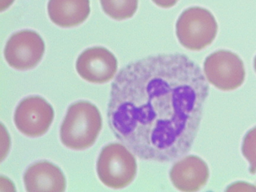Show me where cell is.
<instances>
[{
    "mask_svg": "<svg viewBox=\"0 0 256 192\" xmlns=\"http://www.w3.org/2000/svg\"><path fill=\"white\" fill-rule=\"evenodd\" d=\"M208 94L201 68L188 56H148L116 76L108 124L117 140L138 158L172 162L192 149Z\"/></svg>",
    "mask_w": 256,
    "mask_h": 192,
    "instance_id": "6da1fadb",
    "label": "cell"
},
{
    "mask_svg": "<svg viewBox=\"0 0 256 192\" xmlns=\"http://www.w3.org/2000/svg\"><path fill=\"white\" fill-rule=\"evenodd\" d=\"M101 129L102 118L97 106L78 101L68 108L60 128V140L72 150H85L94 145Z\"/></svg>",
    "mask_w": 256,
    "mask_h": 192,
    "instance_id": "7a4b0ae2",
    "label": "cell"
},
{
    "mask_svg": "<svg viewBox=\"0 0 256 192\" xmlns=\"http://www.w3.org/2000/svg\"><path fill=\"white\" fill-rule=\"evenodd\" d=\"M137 172L136 158L125 145L118 142L102 148L97 161V174L108 188L121 189L134 180Z\"/></svg>",
    "mask_w": 256,
    "mask_h": 192,
    "instance_id": "3957f363",
    "label": "cell"
},
{
    "mask_svg": "<svg viewBox=\"0 0 256 192\" xmlns=\"http://www.w3.org/2000/svg\"><path fill=\"white\" fill-rule=\"evenodd\" d=\"M218 24L210 10L192 6L182 12L176 22V36L188 50H201L212 44L217 36Z\"/></svg>",
    "mask_w": 256,
    "mask_h": 192,
    "instance_id": "277c9868",
    "label": "cell"
},
{
    "mask_svg": "<svg viewBox=\"0 0 256 192\" xmlns=\"http://www.w3.org/2000/svg\"><path fill=\"white\" fill-rule=\"evenodd\" d=\"M204 72L208 82L225 92L236 90L245 80L242 60L229 50H217L208 56L204 61Z\"/></svg>",
    "mask_w": 256,
    "mask_h": 192,
    "instance_id": "5b68a950",
    "label": "cell"
},
{
    "mask_svg": "<svg viewBox=\"0 0 256 192\" xmlns=\"http://www.w3.org/2000/svg\"><path fill=\"white\" fill-rule=\"evenodd\" d=\"M45 52L44 40L34 30H24L10 36L4 49L9 66L18 70L36 68Z\"/></svg>",
    "mask_w": 256,
    "mask_h": 192,
    "instance_id": "8992f818",
    "label": "cell"
},
{
    "mask_svg": "<svg viewBox=\"0 0 256 192\" xmlns=\"http://www.w3.org/2000/svg\"><path fill=\"white\" fill-rule=\"evenodd\" d=\"M54 110L49 102L40 96H29L18 104L14 112L16 128L28 137L45 134L54 120Z\"/></svg>",
    "mask_w": 256,
    "mask_h": 192,
    "instance_id": "52a82bcc",
    "label": "cell"
},
{
    "mask_svg": "<svg viewBox=\"0 0 256 192\" xmlns=\"http://www.w3.org/2000/svg\"><path fill=\"white\" fill-rule=\"evenodd\" d=\"M76 68L78 74L88 82L105 84L116 76L118 62L106 48L94 46L80 54Z\"/></svg>",
    "mask_w": 256,
    "mask_h": 192,
    "instance_id": "ba28073f",
    "label": "cell"
},
{
    "mask_svg": "<svg viewBox=\"0 0 256 192\" xmlns=\"http://www.w3.org/2000/svg\"><path fill=\"white\" fill-rule=\"evenodd\" d=\"M208 178V164L198 156H186L170 169V181L181 192H198L206 185Z\"/></svg>",
    "mask_w": 256,
    "mask_h": 192,
    "instance_id": "9c48e42d",
    "label": "cell"
},
{
    "mask_svg": "<svg viewBox=\"0 0 256 192\" xmlns=\"http://www.w3.org/2000/svg\"><path fill=\"white\" fill-rule=\"evenodd\" d=\"M24 182L28 192H62L66 189V178L62 170L48 161H40L28 166Z\"/></svg>",
    "mask_w": 256,
    "mask_h": 192,
    "instance_id": "30bf717a",
    "label": "cell"
},
{
    "mask_svg": "<svg viewBox=\"0 0 256 192\" xmlns=\"http://www.w3.org/2000/svg\"><path fill=\"white\" fill-rule=\"evenodd\" d=\"M48 12L50 20L57 26H78L90 14V0H49Z\"/></svg>",
    "mask_w": 256,
    "mask_h": 192,
    "instance_id": "8fae6325",
    "label": "cell"
},
{
    "mask_svg": "<svg viewBox=\"0 0 256 192\" xmlns=\"http://www.w3.org/2000/svg\"><path fill=\"white\" fill-rule=\"evenodd\" d=\"M102 10L116 20L132 18L138 9V0H100Z\"/></svg>",
    "mask_w": 256,
    "mask_h": 192,
    "instance_id": "7c38bea8",
    "label": "cell"
},
{
    "mask_svg": "<svg viewBox=\"0 0 256 192\" xmlns=\"http://www.w3.org/2000/svg\"><path fill=\"white\" fill-rule=\"evenodd\" d=\"M242 156L250 164V174L256 173V126L248 130L245 134L242 145Z\"/></svg>",
    "mask_w": 256,
    "mask_h": 192,
    "instance_id": "4fadbf2b",
    "label": "cell"
},
{
    "mask_svg": "<svg viewBox=\"0 0 256 192\" xmlns=\"http://www.w3.org/2000/svg\"><path fill=\"white\" fill-rule=\"evenodd\" d=\"M157 6L162 8H170L174 6L178 0H152Z\"/></svg>",
    "mask_w": 256,
    "mask_h": 192,
    "instance_id": "5bb4252c",
    "label": "cell"
},
{
    "mask_svg": "<svg viewBox=\"0 0 256 192\" xmlns=\"http://www.w3.org/2000/svg\"><path fill=\"white\" fill-rule=\"evenodd\" d=\"M14 0H1V4H0V6H1V12H4L5 9L9 8Z\"/></svg>",
    "mask_w": 256,
    "mask_h": 192,
    "instance_id": "9a60e30c",
    "label": "cell"
},
{
    "mask_svg": "<svg viewBox=\"0 0 256 192\" xmlns=\"http://www.w3.org/2000/svg\"><path fill=\"white\" fill-rule=\"evenodd\" d=\"M254 70H256V57H254Z\"/></svg>",
    "mask_w": 256,
    "mask_h": 192,
    "instance_id": "2e32d148",
    "label": "cell"
}]
</instances>
